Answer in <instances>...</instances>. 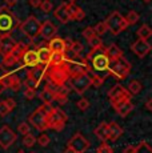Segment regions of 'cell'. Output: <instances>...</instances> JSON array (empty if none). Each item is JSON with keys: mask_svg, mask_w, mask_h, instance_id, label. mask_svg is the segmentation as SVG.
Segmentation results:
<instances>
[{"mask_svg": "<svg viewBox=\"0 0 152 153\" xmlns=\"http://www.w3.org/2000/svg\"><path fill=\"white\" fill-rule=\"evenodd\" d=\"M81 35H83V37L88 42L89 39H92L93 36H96L95 31H93V27H86L83 29V32H81Z\"/></svg>", "mask_w": 152, "mask_h": 153, "instance_id": "42", "label": "cell"}, {"mask_svg": "<svg viewBox=\"0 0 152 153\" xmlns=\"http://www.w3.org/2000/svg\"><path fill=\"white\" fill-rule=\"evenodd\" d=\"M36 96V91L35 89H30V88H25V92H24V97L27 100H32L35 99Z\"/></svg>", "mask_w": 152, "mask_h": 153, "instance_id": "48", "label": "cell"}, {"mask_svg": "<svg viewBox=\"0 0 152 153\" xmlns=\"http://www.w3.org/2000/svg\"><path fill=\"white\" fill-rule=\"evenodd\" d=\"M89 146H91V143L81 133H75L67 143V148L72 149L76 153H86L89 149Z\"/></svg>", "mask_w": 152, "mask_h": 153, "instance_id": "11", "label": "cell"}, {"mask_svg": "<svg viewBox=\"0 0 152 153\" xmlns=\"http://www.w3.org/2000/svg\"><path fill=\"white\" fill-rule=\"evenodd\" d=\"M49 141H51V139H49V136L47 133H42L39 139H36V143L39 144L40 146H47L49 144Z\"/></svg>", "mask_w": 152, "mask_h": 153, "instance_id": "45", "label": "cell"}, {"mask_svg": "<svg viewBox=\"0 0 152 153\" xmlns=\"http://www.w3.org/2000/svg\"><path fill=\"white\" fill-rule=\"evenodd\" d=\"M28 49V45H25L24 43H16L15 47H13V49L10 52V55H12L13 57H16L17 60H20V57L23 56L25 51Z\"/></svg>", "mask_w": 152, "mask_h": 153, "instance_id": "32", "label": "cell"}, {"mask_svg": "<svg viewBox=\"0 0 152 153\" xmlns=\"http://www.w3.org/2000/svg\"><path fill=\"white\" fill-rule=\"evenodd\" d=\"M5 89V88H4V85H3V83H1V81H0V95H1V93H3V91H4Z\"/></svg>", "mask_w": 152, "mask_h": 153, "instance_id": "55", "label": "cell"}, {"mask_svg": "<svg viewBox=\"0 0 152 153\" xmlns=\"http://www.w3.org/2000/svg\"><path fill=\"white\" fill-rule=\"evenodd\" d=\"M31 153H35V152H31Z\"/></svg>", "mask_w": 152, "mask_h": 153, "instance_id": "60", "label": "cell"}, {"mask_svg": "<svg viewBox=\"0 0 152 153\" xmlns=\"http://www.w3.org/2000/svg\"><path fill=\"white\" fill-rule=\"evenodd\" d=\"M106 55L110 60H115V59H119V57H121V56H124L123 51L116 44H111L108 48H106Z\"/></svg>", "mask_w": 152, "mask_h": 153, "instance_id": "29", "label": "cell"}, {"mask_svg": "<svg viewBox=\"0 0 152 153\" xmlns=\"http://www.w3.org/2000/svg\"><path fill=\"white\" fill-rule=\"evenodd\" d=\"M145 108H147L148 111H152V100L148 99L147 100V104H145Z\"/></svg>", "mask_w": 152, "mask_h": 153, "instance_id": "54", "label": "cell"}, {"mask_svg": "<svg viewBox=\"0 0 152 153\" xmlns=\"http://www.w3.org/2000/svg\"><path fill=\"white\" fill-rule=\"evenodd\" d=\"M17 140V134L8 125H3L0 128V148L8 149L12 146Z\"/></svg>", "mask_w": 152, "mask_h": 153, "instance_id": "12", "label": "cell"}, {"mask_svg": "<svg viewBox=\"0 0 152 153\" xmlns=\"http://www.w3.org/2000/svg\"><path fill=\"white\" fill-rule=\"evenodd\" d=\"M64 67H66L67 72H68L69 77L80 73H89L91 72V67H89L88 61L86 59H81L80 56H74L72 59L64 60Z\"/></svg>", "mask_w": 152, "mask_h": 153, "instance_id": "3", "label": "cell"}, {"mask_svg": "<svg viewBox=\"0 0 152 153\" xmlns=\"http://www.w3.org/2000/svg\"><path fill=\"white\" fill-rule=\"evenodd\" d=\"M104 23L107 25V31H110L112 35H119L120 32L128 28L124 16L119 11H113L112 13H110V16L104 20Z\"/></svg>", "mask_w": 152, "mask_h": 153, "instance_id": "7", "label": "cell"}, {"mask_svg": "<svg viewBox=\"0 0 152 153\" xmlns=\"http://www.w3.org/2000/svg\"><path fill=\"white\" fill-rule=\"evenodd\" d=\"M131 49L136 56L139 57H144L148 52L151 51V44L147 42V40H142V39H137L135 43L131 45Z\"/></svg>", "mask_w": 152, "mask_h": 153, "instance_id": "14", "label": "cell"}, {"mask_svg": "<svg viewBox=\"0 0 152 153\" xmlns=\"http://www.w3.org/2000/svg\"><path fill=\"white\" fill-rule=\"evenodd\" d=\"M17 153H25L24 151H19V152H17Z\"/></svg>", "mask_w": 152, "mask_h": 153, "instance_id": "58", "label": "cell"}, {"mask_svg": "<svg viewBox=\"0 0 152 153\" xmlns=\"http://www.w3.org/2000/svg\"><path fill=\"white\" fill-rule=\"evenodd\" d=\"M66 45H67V49H69V51L72 52L75 56H79L83 52V44L80 42H72V40H67L66 42Z\"/></svg>", "mask_w": 152, "mask_h": 153, "instance_id": "30", "label": "cell"}, {"mask_svg": "<svg viewBox=\"0 0 152 153\" xmlns=\"http://www.w3.org/2000/svg\"><path fill=\"white\" fill-rule=\"evenodd\" d=\"M31 126L28 123H25V121H23V123H20L19 126H17V132H19L20 134H23V136H25V134H28V133H31Z\"/></svg>", "mask_w": 152, "mask_h": 153, "instance_id": "40", "label": "cell"}, {"mask_svg": "<svg viewBox=\"0 0 152 153\" xmlns=\"http://www.w3.org/2000/svg\"><path fill=\"white\" fill-rule=\"evenodd\" d=\"M20 60H17L16 57H13L12 55H5L4 57H3V65L4 67H13V65H16L17 63H19Z\"/></svg>", "mask_w": 152, "mask_h": 153, "instance_id": "37", "label": "cell"}, {"mask_svg": "<svg viewBox=\"0 0 152 153\" xmlns=\"http://www.w3.org/2000/svg\"><path fill=\"white\" fill-rule=\"evenodd\" d=\"M40 25L42 23L36 19L35 16H28L23 23H20V31L28 37V39L34 40L40 35Z\"/></svg>", "mask_w": 152, "mask_h": 153, "instance_id": "9", "label": "cell"}, {"mask_svg": "<svg viewBox=\"0 0 152 153\" xmlns=\"http://www.w3.org/2000/svg\"><path fill=\"white\" fill-rule=\"evenodd\" d=\"M5 5H7V8H11V7H15L17 0H4Z\"/></svg>", "mask_w": 152, "mask_h": 153, "instance_id": "53", "label": "cell"}, {"mask_svg": "<svg viewBox=\"0 0 152 153\" xmlns=\"http://www.w3.org/2000/svg\"><path fill=\"white\" fill-rule=\"evenodd\" d=\"M144 1H145V3H150V1H151V0H144Z\"/></svg>", "mask_w": 152, "mask_h": 153, "instance_id": "59", "label": "cell"}, {"mask_svg": "<svg viewBox=\"0 0 152 153\" xmlns=\"http://www.w3.org/2000/svg\"><path fill=\"white\" fill-rule=\"evenodd\" d=\"M19 24V20L15 15L10 12L7 7L0 8V35H10V32L12 31L16 25Z\"/></svg>", "mask_w": 152, "mask_h": 153, "instance_id": "8", "label": "cell"}, {"mask_svg": "<svg viewBox=\"0 0 152 153\" xmlns=\"http://www.w3.org/2000/svg\"><path fill=\"white\" fill-rule=\"evenodd\" d=\"M124 19H125V22H127L128 27H130V25H133V24H136V23L139 22L140 16H139V13H137L136 11H130V12L127 13V16H124Z\"/></svg>", "mask_w": 152, "mask_h": 153, "instance_id": "36", "label": "cell"}, {"mask_svg": "<svg viewBox=\"0 0 152 153\" xmlns=\"http://www.w3.org/2000/svg\"><path fill=\"white\" fill-rule=\"evenodd\" d=\"M121 134L123 128L116 121H112L108 124V140L110 141H116L118 139H120Z\"/></svg>", "mask_w": 152, "mask_h": 153, "instance_id": "25", "label": "cell"}, {"mask_svg": "<svg viewBox=\"0 0 152 153\" xmlns=\"http://www.w3.org/2000/svg\"><path fill=\"white\" fill-rule=\"evenodd\" d=\"M64 55L63 53H59V52H52L51 53V57H49V61H48V65H63L64 64Z\"/></svg>", "mask_w": 152, "mask_h": 153, "instance_id": "33", "label": "cell"}, {"mask_svg": "<svg viewBox=\"0 0 152 153\" xmlns=\"http://www.w3.org/2000/svg\"><path fill=\"white\" fill-rule=\"evenodd\" d=\"M51 53H52V52L48 49V47H39V48L36 49L37 60H39L40 65H44V67L48 65V61H49V57H51Z\"/></svg>", "mask_w": 152, "mask_h": 153, "instance_id": "26", "label": "cell"}, {"mask_svg": "<svg viewBox=\"0 0 152 153\" xmlns=\"http://www.w3.org/2000/svg\"><path fill=\"white\" fill-rule=\"evenodd\" d=\"M56 32H57L56 25L52 22H49V20L42 23V25H40V36L45 40H51L52 37H55L56 36Z\"/></svg>", "mask_w": 152, "mask_h": 153, "instance_id": "16", "label": "cell"}, {"mask_svg": "<svg viewBox=\"0 0 152 153\" xmlns=\"http://www.w3.org/2000/svg\"><path fill=\"white\" fill-rule=\"evenodd\" d=\"M45 77H48V83L54 84L55 87L66 84L69 80V75L67 72L66 67L63 65H47L45 67Z\"/></svg>", "mask_w": 152, "mask_h": 153, "instance_id": "2", "label": "cell"}, {"mask_svg": "<svg viewBox=\"0 0 152 153\" xmlns=\"http://www.w3.org/2000/svg\"><path fill=\"white\" fill-rule=\"evenodd\" d=\"M40 10L43 11V12L48 13L52 11V8H54V4H52L51 0H42V4H40Z\"/></svg>", "mask_w": 152, "mask_h": 153, "instance_id": "41", "label": "cell"}, {"mask_svg": "<svg viewBox=\"0 0 152 153\" xmlns=\"http://www.w3.org/2000/svg\"><path fill=\"white\" fill-rule=\"evenodd\" d=\"M20 61L23 63V65L25 67H31V68H35V67L40 65L39 60H37V55H36V49H30L23 53V56L20 57Z\"/></svg>", "mask_w": 152, "mask_h": 153, "instance_id": "15", "label": "cell"}, {"mask_svg": "<svg viewBox=\"0 0 152 153\" xmlns=\"http://www.w3.org/2000/svg\"><path fill=\"white\" fill-rule=\"evenodd\" d=\"M68 12L69 16H71V20H75V22H81L86 17L84 11L76 4H68Z\"/></svg>", "mask_w": 152, "mask_h": 153, "instance_id": "27", "label": "cell"}, {"mask_svg": "<svg viewBox=\"0 0 152 153\" xmlns=\"http://www.w3.org/2000/svg\"><path fill=\"white\" fill-rule=\"evenodd\" d=\"M35 143H36V137L34 134L28 133L25 136H23V145L27 146V148H32L35 145Z\"/></svg>", "mask_w": 152, "mask_h": 153, "instance_id": "38", "label": "cell"}, {"mask_svg": "<svg viewBox=\"0 0 152 153\" xmlns=\"http://www.w3.org/2000/svg\"><path fill=\"white\" fill-rule=\"evenodd\" d=\"M77 0H67V4H75Z\"/></svg>", "mask_w": 152, "mask_h": 153, "instance_id": "57", "label": "cell"}, {"mask_svg": "<svg viewBox=\"0 0 152 153\" xmlns=\"http://www.w3.org/2000/svg\"><path fill=\"white\" fill-rule=\"evenodd\" d=\"M93 31H95V33H96V36H99L100 37L101 35H104L107 32V25H106V23L104 22H100V23H98V24L93 27Z\"/></svg>", "mask_w": 152, "mask_h": 153, "instance_id": "39", "label": "cell"}, {"mask_svg": "<svg viewBox=\"0 0 152 153\" xmlns=\"http://www.w3.org/2000/svg\"><path fill=\"white\" fill-rule=\"evenodd\" d=\"M69 89H71V85H67V83L56 88V92H55V100H56L60 105H63V104H66L67 102Z\"/></svg>", "mask_w": 152, "mask_h": 153, "instance_id": "24", "label": "cell"}, {"mask_svg": "<svg viewBox=\"0 0 152 153\" xmlns=\"http://www.w3.org/2000/svg\"><path fill=\"white\" fill-rule=\"evenodd\" d=\"M108 99H110L111 104H112V107H113L115 104L123 101V100L131 99V95L128 93V91L125 89L123 85L116 84V85H113V87L110 89V92H108Z\"/></svg>", "mask_w": 152, "mask_h": 153, "instance_id": "13", "label": "cell"}, {"mask_svg": "<svg viewBox=\"0 0 152 153\" xmlns=\"http://www.w3.org/2000/svg\"><path fill=\"white\" fill-rule=\"evenodd\" d=\"M136 33H137V36H139V39L147 40V39H150V37L152 36V29L150 28V25L148 24H143L142 27L137 29Z\"/></svg>", "mask_w": 152, "mask_h": 153, "instance_id": "34", "label": "cell"}, {"mask_svg": "<svg viewBox=\"0 0 152 153\" xmlns=\"http://www.w3.org/2000/svg\"><path fill=\"white\" fill-rule=\"evenodd\" d=\"M4 102H5V105L8 107V109H10V111H12V109H15V108H16V101L13 99L8 97V99L4 100Z\"/></svg>", "mask_w": 152, "mask_h": 153, "instance_id": "50", "label": "cell"}, {"mask_svg": "<svg viewBox=\"0 0 152 153\" xmlns=\"http://www.w3.org/2000/svg\"><path fill=\"white\" fill-rule=\"evenodd\" d=\"M96 153H113V149L111 148L107 143H103L98 149H96Z\"/></svg>", "mask_w": 152, "mask_h": 153, "instance_id": "47", "label": "cell"}, {"mask_svg": "<svg viewBox=\"0 0 152 153\" xmlns=\"http://www.w3.org/2000/svg\"><path fill=\"white\" fill-rule=\"evenodd\" d=\"M39 84H40V80H39V79H36L30 72V71H28L27 77H25V80H24V87L25 88H30V89H35V91H36V88L39 87Z\"/></svg>", "mask_w": 152, "mask_h": 153, "instance_id": "31", "label": "cell"}, {"mask_svg": "<svg viewBox=\"0 0 152 153\" xmlns=\"http://www.w3.org/2000/svg\"><path fill=\"white\" fill-rule=\"evenodd\" d=\"M68 81L71 85V89H74L79 95H83L91 87V76L88 73H80V75L72 76V77H69Z\"/></svg>", "mask_w": 152, "mask_h": 153, "instance_id": "10", "label": "cell"}, {"mask_svg": "<svg viewBox=\"0 0 152 153\" xmlns=\"http://www.w3.org/2000/svg\"><path fill=\"white\" fill-rule=\"evenodd\" d=\"M68 116L64 111H61L60 108H54L49 111V113L47 114V129H54L56 132H60L64 128Z\"/></svg>", "mask_w": 152, "mask_h": 153, "instance_id": "5", "label": "cell"}, {"mask_svg": "<svg viewBox=\"0 0 152 153\" xmlns=\"http://www.w3.org/2000/svg\"><path fill=\"white\" fill-rule=\"evenodd\" d=\"M56 88L54 84L47 83L44 87V89L40 92V99H42L43 104H51L52 101H55V92H56Z\"/></svg>", "mask_w": 152, "mask_h": 153, "instance_id": "19", "label": "cell"}, {"mask_svg": "<svg viewBox=\"0 0 152 153\" xmlns=\"http://www.w3.org/2000/svg\"><path fill=\"white\" fill-rule=\"evenodd\" d=\"M113 108H115L116 113H118L119 116L127 117L128 114L133 111V104H132V101H131V99H125V100H123V101L118 102V104H115Z\"/></svg>", "mask_w": 152, "mask_h": 153, "instance_id": "18", "label": "cell"}, {"mask_svg": "<svg viewBox=\"0 0 152 153\" xmlns=\"http://www.w3.org/2000/svg\"><path fill=\"white\" fill-rule=\"evenodd\" d=\"M142 83H140L139 80H132L128 85V93L130 95H139L140 92H142Z\"/></svg>", "mask_w": 152, "mask_h": 153, "instance_id": "35", "label": "cell"}, {"mask_svg": "<svg viewBox=\"0 0 152 153\" xmlns=\"http://www.w3.org/2000/svg\"><path fill=\"white\" fill-rule=\"evenodd\" d=\"M76 107H77L80 111H87V109L89 108V101H88V99L81 97L77 102H76Z\"/></svg>", "mask_w": 152, "mask_h": 153, "instance_id": "44", "label": "cell"}, {"mask_svg": "<svg viewBox=\"0 0 152 153\" xmlns=\"http://www.w3.org/2000/svg\"><path fill=\"white\" fill-rule=\"evenodd\" d=\"M63 153H76V152H75V151H72V149H69V148H67Z\"/></svg>", "mask_w": 152, "mask_h": 153, "instance_id": "56", "label": "cell"}, {"mask_svg": "<svg viewBox=\"0 0 152 153\" xmlns=\"http://www.w3.org/2000/svg\"><path fill=\"white\" fill-rule=\"evenodd\" d=\"M93 133H95V136L98 137L100 141L106 143V141L108 140V123H106V121L100 123V124L95 128Z\"/></svg>", "mask_w": 152, "mask_h": 153, "instance_id": "28", "label": "cell"}, {"mask_svg": "<svg viewBox=\"0 0 152 153\" xmlns=\"http://www.w3.org/2000/svg\"><path fill=\"white\" fill-rule=\"evenodd\" d=\"M16 42L13 40V37L11 35H3L0 36V53L3 56L8 55L13 49Z\"/></svg>", "mask_w": 152, "mask_h": 153, "instance_id": "17", "label": "cell"}, {"mask_svg": "<svg viewBox=\"0 0 152 153\" xmlns=\"http://www.w3.org/2000/svg\"><path fill=\"white\" fill-rule=\"evenodd\" d=\"M87 61H91L92 63V68L95 71H107L108 63H110V59L106 55V48L103 45L99 47V48H93L91 49L88 55L86 57Z\"/></svg>", "mask_w": 152, "mask_h": 153, "instance_id": "4", "label": "cell"}, {"mask_svg": "<svg viewBox=\"0 0 152 153\" xmlns=\"http://www.w3.org/2000/svg\"><path fill=\"white\" fill-rule=\"evenodd\" d=\"M54 15L63 24H66V23H68L69 20H71V16H69V12H68V4H67V3H61L59 7L55 10Z\"/></svg>", "mask_w": 152, "mask_h": 153, "instance_id": "21", "label": "cell"}, {"mask_svg": "<svg viewBox=\"0 0 152 153\" xmlns=\"http://www.w3.org/2000/svg\"><path fill=\"white\" fill-rule=\"evenodd\" d=\"M42 4V0H30V5L34 8H39Z\"/></svg>", "mask_w": 152, "mask_h": 153, "instance_id": "52", "label": "cell"}, {"mask_svg": "<svg viewBox=\"0 0 152 153\" xmlns=\"http://www.w3.org/2000/svg\"><path fill=\"white\" fill-rule=\"evenodd\" d=\"M88 44L92 47V49H93V48H99V47L103 45V42H101V39L99 36H93L92 39L88 40Z\"/></svg>", "mask_w": 152, "mask_h": 153, "instance_id": "46", "label": "cell"}, {"mask_svg": "<svg viewBox=\"0 0 152 153\" xmlns=\"http://www.w3.org/2000/svg\"><path fill=\"white\" fill-rule=\"evenodd\" d=\"M48 49L51 52H59V53H64V51L67 49V45H66V40L61 39V37H52L48 43Z\"/></svg>", "mask_w": 152, "mask_h": 153, "instance_id": "22", "label": "cell"}, {"mask_svg": "<svg viewBox=\"0 0 152 153\" xmlns=\"http://www.w3.org/2000/svg\"><path fill=\"white\" fill-rule=\"evenodd\" d=\"M107 71L112 75H115L118 79H125L131 72V64L124 56L115 60H110L107 67Z\"/></svg>", "mask_w": 152, "mask_h": 153, "instance_id": "6", "label": "cell"}, {"mask_svg": "<svg viewBox=\"0 0 152 153\" xmlns=\"http://www.w3.org/2000/svg\"><path fill=\"white\" fill-rule=\"evenodd\" d=\"M104 83V77L103 76H99V75H92L91 76V85L93 87H101Z\"/></svg>", "mask_w": 152, "mask_h": 153, "instance_id": "43", "label": "cell"}, {"mask_svg": "<svg viewBox=\"0 0 152 153\" xmlns=\"http://www.w3.org/2000/svg\"><path fill=\"white\" fill-rule=\"evenodd\" d=\"M1 83H3V85H4V88H8V89L15 91V92L19 91L20 87H22V81H20V79L17 77L16 75H13V73H8V75L1 80Z\"/></svg>", "mask_w": 152, "mask_h": 153, "instance_id": "20", "label": "cell"}, {"mask_svg": "<svg viewBox=\"0 0 152 153\" xmlns=\"http://www.w3.org/2000/svg\"><path fill=\"white\" fill-rule=\"evenodd\" d=\"M52 109L51 104H43L37 109H35L28 117V124H31L35 129L40 132L47 131V114Z\"/></svg>", "mask_w": 152, "mask_h": 153, "instance_id": "1", "label": "cell"}, {"mask_svg": "<svg viewBox=\"0 0 152 153\" xmlns=\"http://www.w3.org/2000/svg\"><path fill=\"white\" fill-rule=\"evenodd\" d=\"M123 153H152V148L147 141H142L137 145H130L123 151Z\"/></svg>", "mask_w": 152, "mask_h": 153, "instance_id": "23", "label": "cell"}, {"mask_svg": "<svg viewBox=\"0 0 152 153\" xmlns=\"http://www.w3.org/2000/svg\"><path fill=\"white\" fill-rule=\"evenodd\" d=\"M8 73H10V72H8V71L5 69V67L3 65V64H0V81H1L3 79H4L5 76L8 75Z\"/></svg>", "mask_w": 152, "mask_h": 153, "instance_id": "51", "label": "cell"}, {"mask_svg": "<svg viewBox=\"0 0 152 153\" xmlns=\"http://www.w3.org/2000/svg\"><path fill=\"white\" fill-rule=\"evenodd\" d=\"M10 109H8V107L5 105V102L4 101H1L0 102V116L1 117H4V116H7L8 113H10Z\"/></svg>", "mask_w": 152, "mask_h": 153, "instance_id": "49", "label": "cell"}]
</instances>
